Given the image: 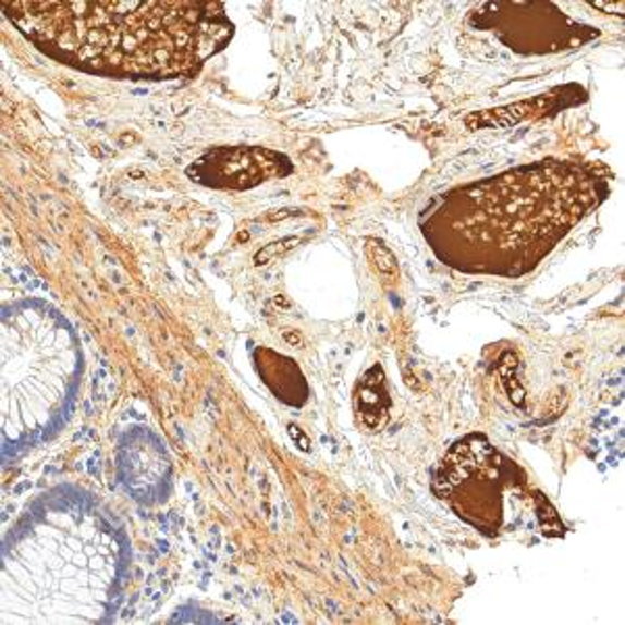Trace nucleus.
Wrapping results in <instances>:
<instances>
[{
	"instance_id": "nucleus-1",
	"label": "nucleus",
	"mask_w": 625,
	"mask_h": 625,
	"mask_svg": "<svg viewBox=\"0 0 625 625\" xmlns=\"http://www.w3.org/2000/svg\"><path fill=\"white\" fill-rule=\"evenodd\" d=\"M4 17L52 59L121 79L193 75L234 27L221 2H2Z\"/></svg>"
},
{
	"instance_id": "nucleus-2",
	"label": "nucleus",
	"mask_w": 625,
	"mask_h": 625,
	"mask_svg": "<svg viewBox=\"0 0 625 625\" xmlns=\"http://www.w3.org/2000/svg\"><path fill=\"white\" fill-rule=\"evenodd\" d=\"M602 198V180L574 163L506 171L449 194L426 225L444 261L519 278L540 264Z\"/></svg>"
},
{
	"instance_id": "nucleus-3",
	"label": "nucleus",
	"mask_w": 625,
	"mask_h": 625,
	"mask_svg": "<svg viewBox=\"0 0 625 625\" xmlns=\"http://www.w3.org/2000/svg\"><path fill=\"white\" fill-rule=\"evenodd\" d=\"M438 486L458 517L486 531L503 529L508 501L522 503L529 497L524 471L481 436L453 446L440 467Z\"/></svg>"
},
{
	"instance_id": "nucleus-4",
	"label": "nucleus",
	"mask_w": 625,
	"mask_h": 625,
	"mask_svg": "<svg viewBox=\"0 0 625 625\" xmlns=\"http://www.w3.org/2000/svg\"><path fill=\"white\" fill-rule=\"evenodd\" d=\"M292 171L289 157L264 146H236L216 148L196 159L188 175L194 182L223 188V191H248L273 177H284Z\"/></svg>"
},
{
	"instance_id": "nucleus-5",
	"label": "nucleus",
	"mask_w": 625,
	"mask_h": 625,
	"mask_svg": "<svg viewBox=\"0 0 625 625\" xmlns=\"http://www.w3.org/2000/svg\"><path fill=\"white\" fill-rule=\"evenodd\" d=\"M121 481L136 501L152 505L166 501L171 488V461L155 433L136 428L125 433L118 455Z\"/></svg>"
},
{
	"instance_id": "nucleus-6",
	"label": "nucleus",
	"mask_w": 625,
	"mask_h": 625,
	"mask_svg": "<svg viewBox=\"0 0 625 625\" xmlns=\"http://www.w3.org/2000/svg\"><path fill=\"white\" fill-rule=\"evenodd\" d=\"M255 359H257V367H259L265 384L271 388V392L280 401H284L292 407L305 405L309 390H307L303 373L298 371L294 363L267 348H259L255 353Z\"/></svg>"
},
{
	"instance_id": "nucleus-7",
	"label": "nucleus",
	"mask_w": 625,
	"mask_h": 625,
	"mask_svg": "<svg viewBox=\"0 0 625 625\" xmlns=\"http://www.w3.org/2000/svg\"><path fill=\"white\" fill-rule=\"evenodd\" d=\"M355 410L359 424L369 432H378L384 428L390 415V396L385 390L384 371L380 365L371 367L357 385Z\"/></svg>"
},
{
	"instance_id": "nucleus-8",
	"label": "nucleus",
	"mask_w": 625,
	"mask_h": 625,
	"mask_svg": "<svg viewBox=\"0 0 625 625\" xmlns=\"http://www.w3.org/2000/svg\"><path fill=\"white\" fill-rule=\"evenodd\" d=\"M547 98H538V100H526V102H517V105H508V107H501V109H492V111H483V113H474L467 118V125L471 130H480V127H499L505 130L522 120H526L529 113L538 111L540 105Z\"/></svg>"
},
{
	"instance_id": "nucleus-9",
	"label": "nucleus",
	"mask_w": 625,
	"mask_h": 625,
	"mask_svg": "<svg viewBox=\"0 0 625 625\" xmlns=\"http://www.w3.org/2000/svg\"><path fill=\"white\" fill-rule=\"evenodd\" d=\"M367 246V257H369V261L373 264L376 267V271L385 278V280H396V275H399V261H396V257L392 255V250L384 246L382 242L376 241V238H369V241L365 242Z\"/></svg>"
},
{
	"instance_id": "nucleus-10",
	"label": "nucleus",
	"mask_w": 625,
	"mask_h": 625,
	"mask_svg": "<svg viewBox=\"0 0 625 625\" xmlns=\"http://www.w3.org/2000/svg\"><path fill=\"white\" fill-rule=\"evenodd\" d=\"M534 511H536V517L540 522V528L547 534V536H553V538H559L565 534V526L559 517V513L554 511L553 505L547 501V497H542L540 492H534Z\"/></svg>"
},
{
	"instance_id": "nucleus-11",
	"label": "nucleus",
	"mask_w": 625,
	"mask_h": 625,
	"mask_svg": "<svg viewBox=\"0 0 625 625\" xmlns=\"http://www.w3.org/2000/svg\"><path fill=\"white\" fill-rule=\"evenodd\" d=\"M301 238L290 236V238H282V241L269 242L264 246L257 255H255V265H267L275 261L278 257H284L292 248H296L301 244Z\"/></svg>"
},
{
	"instance_id": "nucleus-12",
	"label": "nucleus",
	"mask_w": 625,
	"mask_h": 625,
	"mask_svg": "<svg viewBox=\"0 0 625 625\" xmlns=\"http://www.w3.org/2000/svg\"><path fill=\"white\" fill-rule=\"evenodd\" d=\"M290 436H292V440L296 442V446L303 451V453H309L311 451V440H309V436L303 432L301 428H296L294 424L289 426Z\"/></svg>"
},
{
	"instance_id": "nucleus-13",
	"label": "nucleus",
	"mask_w": 625,
	"mask_h": 625,
	"mask_svg": "<svg viewBox=\"0 0 625 625\" xmlns=\"http://www.w3.org/2000/svg\"><path fill=\"white\" fill-rule=\"evenodd\" d=\"M592 7H595V9H602V11H609V13L615 11L617 15H624L625 11L624 2H601V0H599V2H592Z\"/></svg>"
},
{
	"instance_id": "nucleus-14",
	"label": "nucleus",
	"mask_w": 625,
	"mask_h": 625,
	"mask_svg": "<svg viewBox=\"0 0 625 625\" xmlns=\"http://www.w3.org/2000/svg\"><path fill=\"white\" fill-rule=\"evenodd\" d=\"M284 338H286L289 342H292V344H298V346L303 344V338H301V334H294V332H284Z\"/></svg>"
}]
</instances>
